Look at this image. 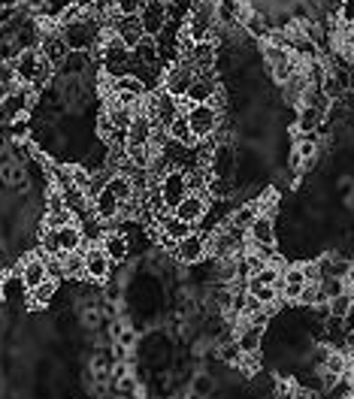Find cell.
Returning a JSON list of instances; mask_svg holds the SVG:
<instances>
[{"instance_id":"44dd1931","label":"cell","mask_w":354,"mask_h":399,"mask_svg":"<svg viewBox=\"0 0 354 399\" xmlns=\"http://www.w3.org/2000/svg\"><path fill=\"white\" fill-rule=\"evenodd\" d=\"M258 215H260V212H258V203H254V200H249V203L236 206V209L230 212L221 224H230L233 230H242V233H245V230H249V224H251L254 218H258Z\"/></svg>"},{"instance_id":"8992f818","label":"cell","mask_w":354,"mask_h":399,"mask_svg":"<svg viewBox=\"0 0 354 399\" xmlns=\"http://www.w3.org/2000/svg\"><path fill=\"white\" fill-rule=\"evenodd\" d=\"M37 52L43 55L52 66H57L64 57H67L70 48H67V39H64V33H61L57 24H55V28H46L43 30V37H39V43H37Z\"/></svg>"},{"instance_id":"ffe728a7","label":"cell","mask_w":354,"mask_h":399,"mask_svg":"<svg viewBox=\"0 0 354 399\" xmlns=\"http://www.w3.org/2000/svg\"><path fill=\"white\" fill-rule=\"evenodd\" d=\"M321 121H324V112L315 109V106H309V103H300L297 106V121H294V130H297V133H315L321 127Z\"/></svg>"},{"instance_id":"1f68e13d","label":"cell","mask_w":354,"mask_h":399,"mask_svg":"<svg viewBox=\"0 0 354 399\" xmlns=\"http://www.w3.org/2000/svg\"><path fill=\"white\" fill-rule=\"evenodd\" d=\"M191 393L194 396H200V399H209L212 393H215V381H212V375H197L194 381H191Z\"/></svg>"},{"instance_id":"4dcf8cb0","label":"cell","mask_w":354,"mask_h":399,"mask_svg":"<svg viewBox=\"0 0 354 399\" xmlns=\"http://www.w3.org/2000/svg\"><path fill=\"white\" fill-rule=\"evenodd\" d=\"M24 281H21V276L19 272H12V276H6V278H0V294H3L6 299H15V296H21L24 294Z\"/></svg>"},{"instance_id":"f1b7e54d","label":"cell","mask_w":354,"mask_h":399,"mask_svg":"<svg viewBox=\"0 0 354 399\" xmlns=\"http://www.w3.org/2000/svg\"><path fill=\"white\" fill-rule=\"evenodd\" d=\"M55 290H57V281L43 278L37 287H30V290H28L30 305H48V303H52V296H55Z\"/></svg>"},{"instance_id":"cb8c5ba5","label":"cell","mask_w":354,"mask_h":399,"mask_svg":"<svg viewBox=\"0 0 354 399\" xmlns=\"http://www.w3.org/2000/svg\"><path fill=\"white\" fill-rule=\"evenodd\" d=\"M318 148H321L318 133H297L294 136V157H300V161H315Z\"/></svg>"},{"instance_id":"6da1fadb","label":"cell","mask_w":354,"mask_h":399,"mask_svg":"<svg viewBox=\"0 0 354 399\" xmlns=\"http://www.w3.org/2000/svg\"><path fill=\"white\" fill-rule=\"evenodd\" d=\"M67 39V48L70 52H91V48L100 46V37H103V24L97 15H91L85 10V15H79L76 21H67V24H57Z\"/></svg>"},{"instance_id":"9c48e42d","label":"cell","mask_w":354,"mask_h":399,"mask_svg":"<svg viewBox=\"0 0 354 399\" xmlns=\"http://www.w3.org/2000/svg\"><path fill=\"white\" fill-rule=\"evenodd\" d=\"M172 254H176L179 263H200L206 257V233L191 230L185 239L172 242Z\"/></svg>"},{"instance_id":"d4e9b609","label":"cell","mask_w":354,"mask_h":399,"mask_svg":"<svg viewBox=\"0 0 354 399\" xmlns=\"http://www.w3.org/2000/svg\"><path fill=\"white\" fill-rule=\"evenodd\" d=\"M61 197H64V206L76 215V218H82L88 209H91V200H88V194L82 188H76V185H70V188H64L61 190Z\"/></svg>"},{"instance_id":"5b68a950","label":"cell","mask_w":354,"mask_h":399,"mask_svg":"<svg viewBox=\"0 0 354 399\" xmlns=\"http://www.w3.org/2000/svg\"><path fill=\"white\" fill-rule=\"evenodd\" d=\"M194 66L191 64H185V61H176L172 66H167V73H163V91H167L170 97H176V100H182L185 97V91H188V85L194 82Z\"/></svg>"},{"instance_id":"52a82bcc","label":"cell","mask_w":354,"mask_h":399,"mask_svg":"<svg viewBox=\"0 0 354 399\" xmlns=\"http://www.w3.org/2000/svg\"><path fill=\"white\" fill-rule=\"evenodd\" d=\"M206 209H209V197L206 194H191V190H188V194L179 200L176 206H172V215H176L179 221H188L191 224V227H197V224L203 221V215H206Z\"/></svg>"},{"instance_id":"e575fe53","label":"cell","mask_w":354,"mask_h":399,"mask_svg":"<svg viewBox=\"0 0 354 399\" xmlns=\"http://www.w3.org/2000/svg\"><path fill=\"white\" fill-rule=\"evenodd\" d=\"M161 3H172V0H161Z\"/></svg>"},{"instance_id":"836d02e7","label":"cell","mask_w":354,"mask_h":399,"mask_svg":"<svg viewBox=\"0 0 354 399\" xmlns=\"http://www.w3.org/2000/svg\"><path fill=\"white\" fill-rule=\"evenodd\" d=\"M3 6H21V3H28V0H0Z\"/></svg>"},{"instance_id":"8fae6325","label":"cell","mask_w":354,"mask_h":399,"mask_svg":"<svg viewBox=\"0 0 354 399\" xmlns=\"http://www.w3.org/2000/svg\"><path fill=\"white\" fill-rule=\"evenodd\" d=\"M245 10H249L245 0H215V24L224 30H240Z\"/></svg>"},{"instance_id":"4316f807","label":"cell","mask_w":354,"mask_h":399,"mask_svg":"<svg viewBox=\"0 0 354 399\" xmlns=\"http://www.w3.org/2000/svg\"><path fill=\"white\" fill-rule=\"evenodd\" d=\"M167 136L172 139V143H179V145H185V148H191L197 139H194V133L191 127H188V118H185V112H179L176 118L170 121V127H167Z\"/></svg>"},{"instance_id":"2e32d148","label":"cell","mask_w":354,"mask_h":399,"mask_svg":"<svg viewBox=\"0 0 354 399\" xmlns=\"http://www.w3.org/2000/svg\"><path fill=\"white\" fill-rule=\"evenodd\" d=\"M118 203H121V200L103 185L91 197V215H94V218H100V221H115V215H118Z\"/></svg>"},{"instance_id":"f546056e","label":"cell","mask_w":354,"mask_h":399,"mask_svg":"<svg viewBox=\"0 0 354 399\" xmlns=\"http://www.w3.org/2000/svg\"><path fill=\"white\" fill-rule=\"evenodd\" d=\"M249 290V296H254L260 305H273L278 299V285H242Z\"/></svg>"},{"instance_id":"7a4b0ae2","label":"cell","mask_w":354,"mask_h":399,"mask_svg":"<svg viewBox=\"0 0 354 399\" xmlns=\"http://www.w3.org/2000/svg\"><path fill=\"white\" fill-rule=\"evenodd\" d=\"M97 61H100L103 73L106 76H121V73H127V64H130V48L121 43L115 33H106L103 43L94 48Z\"/></svg>"},{"instance_id":"ac0fdd59","label":"cell","mask_w":354,"mask_h":399,"mask_svg":"<svg viewBox=\"0 0 354 399\" xmlns=\"http://www.w3.org/2000/svg\"><path fill=\"white\" fill-rule=\"evenodd\" d=\"M100 248L106 251V257H109L112 263L125 260V257L130 254V242H127V236H125V233H118V230H106V236L100 239Z\"/></svg>"},{"instance_id":"603a6c76","label":"cell","mask_w":354,"mask_h":399,"mask_svg":"<svg viewBox=\"0 0 354 399\" xmlns=\"http://www.w3.org/2000/svg\"><path fill=\"white\" fill-rule=\"evenodd\" d=\"M130 55H134L136 61H143L145 66L161 64V46H158V39H154V37H143L134 48H130Z\"/></svg>"},{"instance_id":"484cf974","label":"cell","mask_w":354,"mask_h":399,"mask_svg":"<svg viewBox=\"0 0 354 399\" xmlns=\"http://www.w3.org/2000/svg\"><path fill=\"white\" fill-rule=\"evenodd\" d=\"M0 179H3V185H10V188H28V163L6 161L0 166Z\"/></svg>"},{"instance_id":"83f0119b","label":"cell","mask_w":354,"mask_h":399,"mask_svg":"<svg viewBox=\"0 0 354 399\" xmlns=\"http://www.w3.org/2000/svg\"><path fill=\"white\" fill-rule=\"evenodd\" d=\"M351 305H354L351 290H342V294H336L333 299H327V314H330V318H351Z\"/></svg>"},{"instance_id":"e0dca14e","label":"cell","mask_w":354,"mask_h":399,"mask_svg":"<svg viewBox=\"0 0 354 399\" xmlns=\"http://www.w3.org/2000/svg\"><path fill=\"white\" fill-rule=\"evenodd\" d=\"M240 30H245L251 39H260V43H263L267 33L273 30V24H269V19L263 12H258V10H251V6H249L245 15H242V21H240Z\"/></svg>"},{"instance_id":"ba28073f","label":"cell","mask_w":354,"mask_h":399,"mask_svg":"<svg viewBox=\"0 0 354 399\" xmlns=\"http://www.w3.org/2000/svg\"><path fill=\"white\" fill-rule=\"evenodd\" d=\"M215 91H218L215 73H197L194 82L185 91V97L179 100V103H182V109H185V106H191V103H209V100L215 97Z\"/></svg>"},{"instance_id":"30bf717a","label":"cell","mask_w":354,"mask_h":399,"mask_svg":"<svg viewBox=\"0 0 354 399\" xmlns=\"http://www.w3.org/2000/svg\"><path fill=\"white\" fill-rule=\"evenodd\" d=\"M185 194H188L185 170H182V166H170V170L163 172V179H161V200H163V206L172 209V206H176Z\"/></svg>"},{"instance_id":"5bb4252c","label":"cell","mask_w":354,"mask_h":399,"mask_svg":"<svg viewBox=\"0 0 354 399\" xmlns=\"http://www.w3.org/2000/svg\"><path fill=\"white\" fill-rule=\"evenodd\" d=\"M15 272L21 276V281H24V287H37L39 281L46 278V254H39V251H34V254H28L24 260H19V266H15Z\"/></svg>"},{"instance_id":"4fadbf2b","label":"cell","mask_w":354,"mask_h":399,"mask_svg":"<svg viewBox=\"0 0 354 399\" xmlns=\"http://www.w3.org/2000/svg\"><path fill=\"white\" fill-rule=\"evenodd\" d=\"M109 33H115V37H118L127 48H134L139 39L145 37V33H143V24H139V15H115Z\"/></svg>"},{"instance_id":"d6986e66","label":"cell","mask_w":354,"mask_h":399,"mask_svg":"<svg viewBox=\"0 0 354 399\" xmlns=\"http://www.w3.org/2000/svg\"><path fill=\"white\" fill-rule=\"evenodd\" d=\"M55 233V248L57 254H67V251H79L82 245V233H79V224H67V227H57Z\"/></svg>"},{"instance_id":"7402d4cb","label":"cell","mask_w":354,"mask_h":399,"mask_svg":"<svg viewBox=\"0 0 354 399\" xmlns=\"http://www.w3.org/2000/svg\"><path fill=\"white\" fill-rule=\"evenodd\" d=\"M61 257V269H64V278L70 281H79L85 278V251H67V254H57Z\"/></svg>"},{"instance_id":"9a60e30c","label":"cell","mask_w":354,"mask_h":399,"mask_svg":"<svg viewBox=\"0 0 354 399\" xmlns=\"http://www.w3.org/2000/svg\"><path fill=\"white\" fill-rule=\"evenodd\" d=\"M245 242L249 245H276V218L269 215H258L249 230H245Z\"/></svg>"},{"instance_id":"3957f363","label":"cell","mask_w":354,"mask_h":399,"mask_svg":"<svg viewBox=\"0 0 354 399\" xmlns=\"http://www.w3.org/2000/svg\"><path fill=\"white\" fill-rule=\"evenodd\" d=\"M182 112H185V118H188V127H191L194 139L215 136V130H218V124H221V112L212 103H191V106H185Z\"/></svg>"},{"instance_id":"277c9868","label":"cell","mask_w":354,"mask_h":399,"mask_svg":"<svg viewBox=\"0 0 354 399\" xmlns=\"http://www.w3.org/2000/svg\"><path fill=\"white\" fill-rule=\"evenodd\" d=\"M136 15H139V24H143V33H145V37H154V39H158L161 33L170 28L167 3H161V0H149V3H143Z\"/></svg>"},{"instance_id":"7c38bea8","label":"cell","mask_w":354,"mask_h":399,"mask_svg":"<svg viewBox=\"0 0 354 399\" xmlns=\"http://www.w3.org/2000/svg\"><path fill=\"white\" fill-rule=\"evenodd\" d=\"M82 251H85V278H91V281H106V278H109L112 260L106 257V251L100 245H88V248H82Z\"/></svg>"},{"instance_id":"d6a6232c","label":"cell","mask_w":354,"mask_h":399,"mask_svg":"<svg viewBox=\"0 0 354 399\" xmlns=\"http://www.w3.org/2000/svg\"><path fill=\"white\" fill-rule=\"evenodd\" d=\"M115 12L118 15H136L139 6H143V0H115Z\"/></svg>"}]
</instances>
